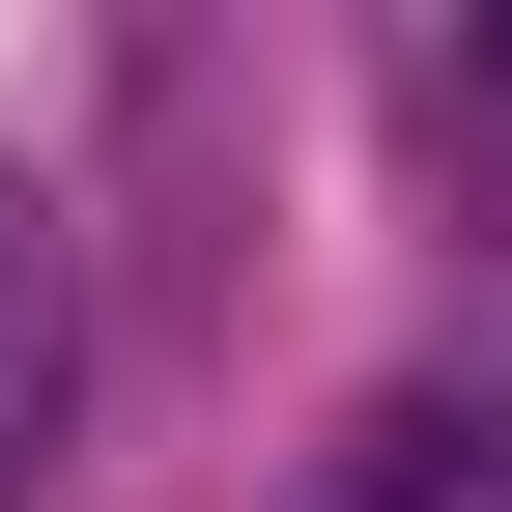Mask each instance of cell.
<instances>
[{
	"instance_id": "obj_1",
	"label": "cell",
	"mask_w": 512,
	"mask_h": 512,
	"mask_svg": "<svg viewBox=\"0 0 512 512\" xmlns=\"http://www.w3.org/2000/svg\"><path fill=\"white\" fill-rule=\"evenodd\" d=\"M57 399H86V256H57V200H0V512H29Z\"/></svg>"
}]
</instances>
